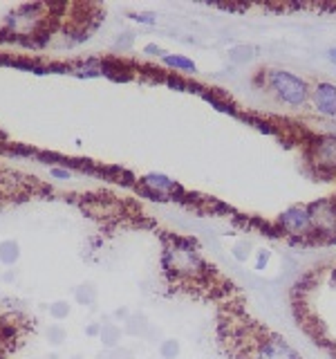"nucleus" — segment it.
Segmentation results:
<instances>
[{"label":"nucleus","mask_w":336,"mask_h":359,"mask_svg":"<svg viewBox=\"0 0 336 359\" xmlns=\"http://www.w3.org/2000/svg\"><path fill=\"white\" fill-rule=\"evenodd\" d=\"M265 81H267V88L278 97V101H283V104H287L291 108L305 106L309 95H312V90L305 83V79L296 76L289 70H269Z\"/></svg>","instance_id":"obj_1"},{"label":"nucleus","mask_w":336,"mask_h":359,"mask_svg":"<svg viewBox=\"0 0 336 359\" xmlns=\"http://www.w3.org/2000/svg\"><path fill=\"white\" fill-rule=\"evenodd\" d=\"M249 357L251 359H302L294 346H289V341H285L283 337L274 332H265L258 337L249 351Z\"/></svg>","instance_id":"obj_2"},{"label":"nucleus","mask_w":336,"mask_h":359,"mask_svg":"<svg viewBox=\"0 0 336 359\" xmlns=\"http://www.w3.org/2000/svg\"><path fill=\"white\" fill-rule=\"evenodd\" d=\"M280 227H283L287 233L291 236H305V233H312L314 227H312V213H309V207H302V205H296V207H289L287 211H283V216H280Z\"/></svg>","instance_id":"obj_3"},{"label":"nucleus","mask_w":336,"mask_h":359,"mask_svg":"<svg viewBox=\"0 0 336 359\" xmlns=\"http://www.w3.org/2000/svg\"><path fill=\"white\" fill-rule=\"evenodd\" d=\"M312 101L318 115L336 117V86L330 81H321L312 90Z\"/></svg>","instance_id":"obj_4"},{"label":"nucleus","mask_w":336,"mask_h":359,"mask_svg":"<svg viewBox=\"0 0 336 359\" xmlns=\"http://www.w3.org/2000/svg\"><path fill=\"white\" fill-rule=\"evenodd\" d=\"M141 187L148 189L153 196H175L179 191V184L164 173H148L141 177Z\"/></svg>","instance_id":"obj_5"},{"label":"nucleus","mask_w":336,"mask_h":359,"mask_svg":"<svg viewBox=\"0 0 336 359\" xmlns=\"http://www.w3.org/2000/svg\"><path fill=\"white\" fill-rule=\"evenodd\" d=\"M314 162L321 168H336V135H328L316 142V155Z\"/></svg>","instance_id":"obj_6"},{"label":"nucleus","mask_w":336,"mask_h":359,"mask_svg":"<svg viewBox=\"0 0 336 359\" xmlns=\"http://www.w3.org/2000/svg\"><path fill=\"white\" fill-rule=\"evenodd\" d=\"M121 337H123V330L119 323H101V334L99 339L104 344V348L108 351H115V348L121 346Z\"/></svg>","instance_id":"obj_7"},{"label":"nucleus","mask_w":336,"mask_h":359,"mask_svg":"<svg viewBox=\"0 0 336 359\" xmlns=\"http://www.w3.org/2000/svg\"><path fill=\"white\" fill-rule=\"evenodd\" d=\"M20 261V245L14 238H5L0 241V265L5 267H14Z\"/></svg>","instance_id":"obj_8"},{"label":"nucleus","mask_w":336,"mask_h":359,"mask_svg":"<svg viewBox=\"0 0 336 359\" xmlns=\"http://www.w3.org/2000/svg\"><path fill=\"white\" fill-rule=\"evenodd\" d=\"M162 63L173 67V70H179V72H197L195 61H190L188 56H182V54H164Z\"/></svg>","instance_id":"obj_9"},{"label":"nucleus","mask_w":336,"mask_h":359,"mask_svg":"<svg viewBox=\"0 0 336 359\" xmlns=\"http://www.w3.org/2000/svg\"><path fill=\"white\" fill-rule=\"evenodd\" d=\"M74 299L76 303H81V306H92V303L97 301V290L92 285H78L74 290Z\"/></svg>","instance_id":"obj_10"},{"label":"nucleus","mask_w":336,"mask_h":359,"mask_svg":"<svg viewBox=\"0 0 336 359\" xmlns=\"http://www.w3.org/2000/svg\"><path fill=\"white\" fill-rule=\"evenodd\" d=\"M48 312H50V317H52L54 321H65L67 317H70L72 306H70L67 301H54L52 306L48 308Z\"/></svg>","instance_id":"obj_11"},{"label":"nucleus","mask_w":336,"mask_h":359,"mask_svg":"<svg viewBox=\"0 0 336 359\" xmlns=\"http://www.w3.org/2000/svg\"><path fill=\"white\" fill-rule=\"evenodd\" d=\"M48 341H50V346H54V348H59L65 339H67V332H65V328L61 323H54V325H50L48 328Z\"/></svg>","instance_id":"obj_12"},{"label":"nucleus","mask_w":336,"mask_h":359,"mask_svg":"<svg viewBox=\"0 0 336 359\" xmlns=\"http://www.w3.org/2000/svg\"><path fill=\"white\" fill-rule=\"evenodd\" d=\"M179 355V344L175 339H164L160 344V357L162 359H177Z\"/></svg>","instance_id":"obj_13"},{"label":"nucleus","mask_w":336,"mask_h":359,"mask_svg":"<svg viewBox=\"0 0 336 359\" xmlns=\"http://www.w3.org/2000/svg\"><path fill=\"white\" fill-rule=\"evenodd\" d=\"M50 175L54 177V180H61V182H63V180H72V171H70V168H63V166H50Z\"/></svg>","instance_id":"obj_14"},{"label":"nucleus","mask_w":336,"mask_h":359,"mask_svg":"<svg viewBox=\"0 0 336 359\" xmlns=\"http://www.w3.org/2000/svg\"><path fill=\"white\" fill-rule=\"evenodd\" d=\"M132 20L141 22V25H155L157 16L153 14V11H139V14H132Z\"/></svg>","instance_id":"obj_15"},{"label":"nucleus","mask_w":336,"mask_h":359,"mask_svg":"<svg viewBox=\"0 0 336 359\" xmlns=\"http://www.w3.org/2000/svg\"><path fill=\"white\" fill-rule=\"evenodd\" d=\"M144 54H148V56H160V59H162V56H164L166 52H164L157 43H148V45H144Z\"/></svg>","instance_id":"obj_16"},{"label":"nucleus","mask_w":336,"mask_h":359,"mask_svg":"<svg viewBox=\"0 0 336 359\" xmlns=\"http://www.w3.org/2000/svg\"><path fill=\"white\" fill-rule=\"evenodd\" d=\"M108 359H132V353L126 348H115V351H110Z\"/></svg>","instance_id":"obj_17"},{"label":"nucleus","mask_w":336,"mask_h":359,"mask_svg":"<svg viewBox=\"0 0 336 359\" xmlns=\"http://www.w3.org/2000/svg\"><path fill=\"white\" fill-rule=\"evenodd\" d=\"M85 334H88V337H99V334H101V323L88 325V328H85Z\"/></svg>","instance_id":"obj_18"},{"label":"nucleus","mask_w":336,"mask_h":359,"mask_svg":"<svg viewBox=\"0 0 336 359\" xmlns=\"http://www.w3.org/2000/svg\"><path fill=\"white\" fill-rule=\"evenodd\" d=\"M269 261V252H260V256H258V263H255V269H262V265H267Z\"/></svg>","instance_id":"obj_19"},{"label":"nucleus","mask_w":336,"mask_h":359,"mask_svg":"<svg viewBox=\"0 0 336 359\" xmlns=\"http://www.w3.org/2000/svg\"><path fill=\"white\" fill-rule=\"evenodd\" d=\"M328 59H330V61H332V63L336 65V48H332V50L328 52Z\"/></svg>","instance_id":"obj_20"},{"label":"nucleus","mask_w":336,"mask_h":359,"mask_svg":"<svg viewBox=\"0 0 336 359\" xmlns=\"http://www.w3.org/2000/svg\"><path fill=\"white\" fill-rule=\"evenodd\" d=\"M11 278H16V274H11V272H7V274H5V280H11Z\"/></svg>","instance_id":"obj_21"}]
</instances>
